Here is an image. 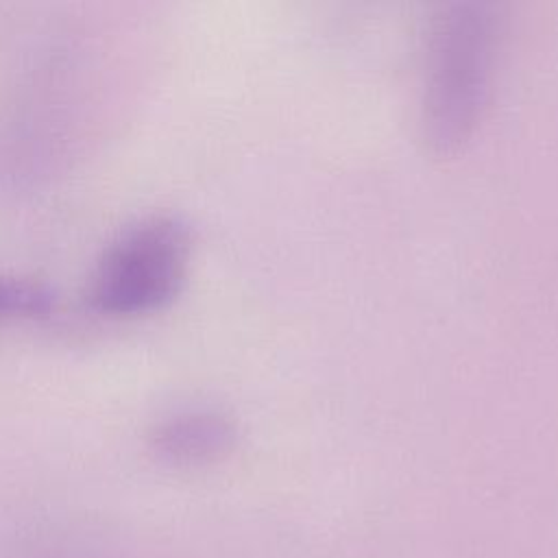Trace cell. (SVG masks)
I'll return each instance as SVG.
<instances>
[{"mask_svg": "<svg viewBox=\"0 0 558 558\" xmlns=\"http://www.w3.org/2000/svg\"><path fill=\"white\" fill-rule=\"evenodd\" d=\"M235 442L233 423L218 412H185L163 421L153 434V449L166 462L196 466L220 460Z\"/></svg>", "mask_w": 558, "mask_h": 558, "instance_id": "obj_3", "label": "cell"}, {"mask_svg": "<svg viewBox=\"0 0 558 558\" xmlns=\"http://www.w3.org/2000/svg\"><path fill=\"white\" fill-rule=\"evenodd\" d=\"M190 255L187 227L172 216H150L122 231L105 251L92 301L109 314L161 307L181 288Z\"/></svg>", "mask_w": 558, "mask_h": 558, "instance_id": "obj_2", "label": "cell"}, {"mask_svg": "<svg viewBox=\"0 0 558 558\" xmlns=\"http://www.w3.org/2000/svg\"><path fill=\"white\" fill-rule=\"evenodd\" d=\"M495 17L488 4L460 2L436 17L425 63L423 135L438 153L456 150L482 118L493 54Z\"/></svg>", "mask_w": 558, "mask_h": 558, "instance_id": "obj_1", "label": "cell"}, {"mask_svg": "<svg viewBox=\"0 0 558 558\" xmlns=\"http://www.w3.org/2000/svg\"><path fill=\"white\" fill-rule=\"evenodd\" d=\"M52 303L48 286L22 277H0V316H44Z\"/></svg>", "mask_w": 558, "mask_h": 558, "instance_id": "obj_4", "label": "cell"}]
</instances>
